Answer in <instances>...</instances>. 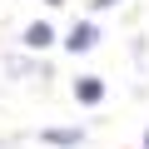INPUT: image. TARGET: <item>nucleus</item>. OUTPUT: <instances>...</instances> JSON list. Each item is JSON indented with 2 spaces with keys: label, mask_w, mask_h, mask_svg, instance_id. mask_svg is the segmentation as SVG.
Returning <instances> with one entry per match:
<instances>
[{
  "label": "nucleus",
  "mask_w": 149,
  "mask_h": 149,
  "mask_svg": "<svg viewBox=\"0 0 149 149\" xmlns=\"http://www.w3.org/2000/svg\"><path fill=\"white\" fill-rule=\"evenodd\" d=\"M95 40H100V30H95V20H80L70 30V40H65V50H74V55H85V50H95Z\"/></svg>",
  "instance_id": "obj_1"
},
{
  "label": "nucleus",
  "mask_w": 149,
  "mask_h": 149,
  "mask_svg": "<svg viewBox=\"0 0 149 149\" xmlns=\"http://www.w3.org/2000/svg\"><path fill=\"white\" fill-rule=\"evenodd\" d=\"M74 100H80V104H100V100H104L100 74H85V80H74Z\"/></svg>",
  "instance_id": "obj_2"
},
{
  "label": "nucleus",
  "mask_w": 149,
  "mask_h": 149,
  "mask_svg": "<svg viewBox=\"0 0 149 149\" xmlns=\"http://www.w3.org/2000/svg\"><path fill=\"white\" fill-rule=\"evenodd\" d=\"M55 40V30L45 25V20H35V25H25V50H45Z\"/></svg>",
  "instance_id": "obj_3"
},
{
  "label": "nucleus",
  "mask_w": 149,
  "mask_h": 149,
  "mask_svg": "<svg viewBox=\"0 0 149 149\" xmlns=\"http://www.w3.org/2000/svg\"><path fill=\"white\" fill-rule=\"evenodd\" d=\"M40 139H45V144H80L85 134H80V129H45Z\"/></svg>",
  "instance_id": "obj_4"
},
{
  "label": "nucleus",
  "mask_w": 149,
  "mask_h": 149,
  "mask_svg": "<svg viewBox=\"0 0 149 149\" xmlns=\"http://www.w3.org/2000/svg\"><path fill=\"white\" fill-rule=\"evenodd\" d=\"M95 5H100V10H109V5H119V0H95Z\"/></svg>",
  "instance_id": "obj_5"
},
{
  "label": "nucleus",
  "mask_w": 149,
  "mask_h": 149,
  "mask_svg": "<svg viewBox=\"0 0 149 149\" xmlns=\"http://www.w3.org/2000/svg\"><path fill=\"white\" fill-rule=\"evenodd\" d=\"M50 5H65V0H50Z\"/></svg>",
  "instance_id": "obj_6"
},
{
  "label": "nucleus",
  "mask_w": 149,
  "mask_h": 149,
  "mask_svg": "<svg viewBox=\"0 0 149 149\" xmlns=\"http://www.w3.org/2000/svg\"><path fill=\"white\" fill-rule=\"evenodd\" d=\"M144 144H149V134H144Z\"/></svg>",
  "instance_id": "obj_7"
}]
</instances>
